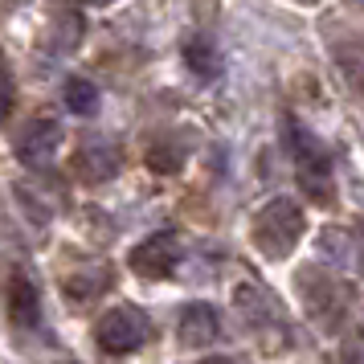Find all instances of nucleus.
Listing matches in <instances>:
<instances>
[{
  "mask_svg": "<svg viewBox=\"0 0 364 364\" xmlns=\"http://www.w3.org/2000/svg\"><path fill=\"white\" fill-rule=\"evenodd\" d=\"M303 230H307V213H303V205L291 200V197H274V200H266L262 209H258L254 230L250 233H254V246H258L262 258L282 262V258L295 254Z\"/></svg>",
  "mask_w": 364,
  "mask_h": 364,
  "instance_id": "obj_1",
  "label": "nucleus"
},
{
  "mask_svg": "<svg viewBox=\"0 0 364 364\" xmlns=\"http://www.w3.org/2000/svg\"><path fill=\"white\" fill-rule=\"evenodd\" d=\"M287 132H291V151H295V164H299V184H303V193L319 205H331L336 197V188H331V164H328V151L315 144L311 132H303L295 119L287 123Z\"/></svg>",
  "mask_w": 364,
  "mask_h": 364,
  "instance_id": "obj_2",
  "label": "nucleus"
},
{
  "mask_svg": "<svg viewBox=\"0 0 364 364\" xmlns=\"http://www.w3.org/2000/svg\"><path fill=\"white\" fill-rule=\"evenodd\" d=\"M99 348L102 352H111V356H127L135 348L148 340V315L139 311V307H115V311H107L99 319Z\"/></svg>",
  "mask_w": 364,
  "mask_h": 364,
  "instance_id": "obj_3",
  "label": "nucleus"
},
{
  "mask_svg": "<svg viewBox=\"0 0 364 364\" xmlns=\"http://www.w3.org/2000/svg\"><path fill=\"white\" fill-rule=\"evenodd\" d=\"M62 148V123H53V119H37L29 123L17 139V160L29 172H41V168L53 164V156Z\"/></svg>",
  "mask_w": 364,
  "mask_h": 364,
  "instance_id": "obj_4",
  "label": "nucleus"
},
{
  "mask_svg": "<svg viewBox=\"0 0 364 364\" xmlns=\"http://www.w3.org/2000/svg\"><path fill=\"white\" fill-rule=\"evenodd\" d=\"M127 262H132V270L144 274V279H168V274L176 270V262H181V246H176L172 233H156V237H148V242H139V246L132 250Z\"/></svg>",
  "mask_w": 364,
  "mask_h": 364,
  "instance_id": "obj_5",
  "label": "nucleus"
},
{
  "mask_svg": "<svg viewBox=\"0 0 364 364\" xmlns=\"http://www.w3.org/2000/svg\"><path fill=\"white\" fill-rule=\"evenodd\" d=\"M74 176L86 184H107L119 176V151L102 139H86L74 156Z\"/></svg>",
  "mask_w": 364,
  "mask_h": 364,
  "instance_id": "obj_6",
  "label": "nucleus"
},
{
  "mask_svg": "<svg viewBox=\"0 0 364 364\" xmlns=\"http://www.w3.org/2000/svg\"><path fill=\"white\" fill-rule=\"evenodd\" d=\"M221 331V319L209 303H188L181 311V344L184 348H209Z\"/></svg>",
  "mask_w": 364,
  "mask_h": 364,
  "instance_id": "obj_7",
  "label": "nucleus"
},
{
  "mask_svg": "<svg viewBox=\"0 0 364 364\" xmlns=\"http://www.w3.org/2000/svg\"><path fill=\"white\" fill-rule=\"evenodd\" d=\"M184 62H188V70H193L197 78H205V82L221 78V53H217V46L209 41V37H188Z\"/></svg>",
  "mask_w": 364,
  "mask_h": 364,
  "instance_id": "obj_8",
  "label": "nucleus"
},
{
  "mask_svg": "<svg viewBox=\"0 0 364 364\" xmlns=\"http://www.w3.org/2000/svg\"><path fill=\"white\" fill-rule=\"evenodd\" d=\"M9 307H13V319L21 328H33L37 323V291L29 279H13V291H9Z\"/></svg>",
  "mask_w": 364,
  "mask_h": 364,
  "instance_id": "obj_9",
  "label": "nucleus"
},
{
  "mask_svg": "<svg viewBox=\"0 0 364 364\" xmlns=\"http://www.w3.org/2000/svg\"><path fill=\"white\" fill-rule=\"evenodd\" d=\"M62 99L74 115H95L99 111V86L90 82V78H70L62 86Z\"/></svg>",
  "mask_w": 364,
  "mask_h": 364,
  "instance_id": "obj_10",
  "label": "nucleus"
},
{
  "mask_svg": "<svg viewBox=\"0 0 364 364\" xmlns=\"http://www.w3.org/2000/svg\"><path fill=\"white\" fill-rule=\"evenodd\" d=\"M233 303L242 307V315H246V323H266L270 319V307H274V299L266 295V291H258V287H237V295H233Z\"/></svg>",
  "mask_w": 364,
  "mask_h": 364,
  "instance_id": "obj_11",
  "label": "nucleus"
},
{
  "mask_svg": "<svg viewBox=\"0 0 364 364\" xmlns=\"http://www.w3.org/2000/svg\"><path fill=\"white\" fill-rule=\"evenodd\" d=\"M107 287H111V270H107V266H99V270H78V274L66 279V295L95 299L99 291H107Z\"/></svg>",
  "mask_w": 364,
  "mask_h": 364,
  "instance_id": "obj_12",
  "label": "nucleus"
},
{
  "mask_svg": "<svg viewBox=\"0 0 364 364\" xmlns=\"http://www.w3.org/2000/svg\"><path fill=\"white\" fill-rule=\"evenodd\" d=\"M148 168H151V172H160V176L181 172V168H184V148H181V144H172V139H164V144H151Z\"/></svg>",
  "mask_w": 364,
  "mask_h": 364,
  "instance_id": "obj_13",
  "label": "nucleus"
},
{
  "mask_svg": "<svg viewBox=\"0 0 364 364\" xmlns=\"http://www.w3.org/2000/svg\"><path fill=\"white\" fill-rule=\"evenodd\" d=\"M78 37H82V17L78 13H62V21H58V37H53V50L70 53L74 46H78Z\"/></svg>",
  "mask_w": 364,
  "mask_h": 364,
  "instance_id": "obj_14",
  "label": "nucleus"
},
{
  "mask_svg": "<svg viewBox=\"0 0 364 364\" xmlns=\"http://www.w3.org/2000/svg\"><path fill=\"white\" fill-rule=\"evenodd\" d=\"M13 99H17V86H13V70H9V58L0 50V123L13 111Z\"/></svg>",
  "mask_w": 364,
  "mask_h": 364,
  "instance_id": "obj_15",
  "label": "nucleus"
},
{
  "mask_svg": "<svg viewBox=\"0 0 364 364\" xmlns=\"http://www.w3.org/2000/svg\"><path fill=\"white\" fill-rule=\"evenodd\" d=\"M95 4H111V0H95Z\"/></svg>",
  "mask_w": 364,
  "mask_h": 364,
  "instance_id": "obj_16",
  "label": "nucleus"
},
{
  "mask_svg": "<svg viewBox=\"0 0 364 364\" xmlns=\"http://www.w3.org/2000/svg\"><path fill=\"white\" fill-rule=\"evenodd\" d=\"M299 4H315V0H299Z\"/></svg>",
  "mask_w": 364,
  "mask_h": 364,
  "instance_id": "obj_17",
  "label": "nucleus"
}]
</instances>
